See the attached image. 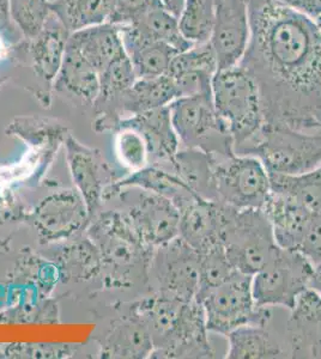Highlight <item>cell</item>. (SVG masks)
<instances>
[{
    "label": "cell",
    "instance_id": "obj_6",
    "mask_svg": "<svg viewBox=\"0 0 321 359\" xmlns=\"http://www.w3.org/2000/svg\"><path fill=\"white\" fill-rule=\"evenodd\" d=\"M168 107L181 147L198 149L216 158L235 154L232 135L216 111L212 95L183 96Z\"/></svg>",
    "mask_w": 321,
    "mask_h": 359
},
{
    "label": "cell",
    "instance_id": "obj_28",
    "mask_svg": "<svg viewBox=\"0 0 321 359\" xmlns=\"http://www.w3.org/2000/svg\"><path fill=\"white\" fill-rule=\"evenodd\" d=\"M103 350L114 358H147L152 355L154 343L147 326L133 313L110 332Z\"/></svg>",
    "mask_w": 321,
    "mask_h": 359
},
{
    "label": "cell",
    "instance_id": "obj_36",
    "mask_svg": "<svg viewBox=\"0 0 321 359\" xmlns=\"http://www.w3.org/2000/svg\"><path fill=\"white\" fill-rule=\"evenodd\" d=\"M10 13L25 39L35 36L52 13L49 0H10Z\"/></svg>",
    "mask_w": 321,
    "mask_h": 359
},
{
    "label": "cell",
    "instance_id": "obj_33",
    "mask_svg": "<svg viewBox=\"0 0 321 359\" xmlns=\"http://www.w3.org/2000/svg\"><path fill=\"white\" fill-rule=\"evenodd\" d=\"M58 262L64 276L74 280L89 279L102 267L100 252L90 238L63 248Z\"/></svg>",
    "mask_w": 321,
    "mask_h": 359
},
{
    "label": "cell",
    "instance_id": "obj_19",
    "mask_svg": "<svg viewBox=\"0 0 321 359\" xmlns=\"http://www.w3.org/2000/svg\"><path fill=\"white\" fill-rule=\"evenodd\" d=\"M66 158L78 192L86 201L90 217L100 208L106 189L102 181V170L94 151L83 147L69 135L65 140Z\"/></svg>",
    "mask_w": 321,
    "mask_h": 359
},
{
    "label": "cell",
    "instance_id": "obj_10",
    "mask_svg": "<svg viewBox=\"0 0 321 359\" xmlns=\"http://www.w3.org/2000/svg\"><path fill=\"white\" fill-rule=\"evenodd\" d=\"M199 253L181 237L154 248L149 269L152 292L193 301L199 292Z\"/></svg>",
    "mask_w": 321,
    "mask_h": 359
},
{
    "label": "cell",
    "instance_id": "obj_11",
    "mask_svg": "<svg viewBox=\"0 0 321 359\" xmlns=\"http://www.w3.org/2000/svg\"><path fill=\"white\" fill-rule=\"evenodd\" d=\"M122 188V212L145 245L156 248L179 236L180 211L171 201L136 186Z\"/></svg>",
    "mask_w": 321,
    "mask_h": 359
},
{
    "label": "cell",
    "instance_id": "obj_34",
    "mask_svg": "<svg viewBox=\"0 0 321 359\" xmlns=\"http://www.w3.org/2000/svg\"><path fill=\"white\" fill-rule=\"evenodd\" d=\"M115 127L119 130L115 151L120 162L133 172L150 165L149 147L142 133L124 120H120Z\"/></svg>",
    "mask_w": 321,
    "mask_h": 359
},
{
    "label": "cell",
    "instance_id": "obj_41",
    "mask_svg": "<svg viewBox=\"0 0 321 359\" xmlns=\"http://www.w3.org/2000/svg\"><path fill=\"white\" fill-rule=\"evenodd\" d=\"M161 3H162L163 8L168 10L169 13H173L174 16L179 17L186 0H161Z\"/></svg>",
    "mask_w": 321,
    "mask_h": 359
},
{
    "label": "cell",
    "instance_id": "obj_39",
    "mask_svg": "<svg viewBox=\"0 0 321 359\" xmlns=\"http://www.w3.org/2000/svg\"><path fill=\"white\" fill-rule=\"evenodd\" d=\"M0 35L10 45H18L20 42V35L23 37L11 18L10 0H0Z\"/></svg>",
    "mask_w": 321,
    "mask_h": 359
},
{
    "label": "cell",
    "instance_id": "obj_46",
    "mask_svg": "<svg viewBox=\"0 0 321 359\" xmlns=\"http://www.w3.org/2000/svg\"><path fill=\"white\" fill-rule=\"evenodd\" d=\"M280 1H283V0H280Z\"/></svg>",
    "mask_w": 321,
    "mask_h": 359
},
{
    "label": "cell",
    "instance_id": "obj_8",
    "mask_svg": "<svg viewBox=\"0 0 321 359\" xmlns=\"http://www.w3.org/2000/svg\"><path fill=\"white\" fill-rule=\"evenodd\" d=\"M313 271V264L301 252L277 247L273 257L252 276L256 304L291 311L297 296L309 287Z\"/></svg>",
    "mask_w": 321,
    "mask_h": 359
},
{
    "label": "cell",
    "instance_id": "obj_32",
    "mask_svg": "<svg viewBox=\"0 0 321 359\" xmlns=\"http://www.w3.org/2000/svg\"><path fill=\"white\" fill-rule=\"evenodd\" d=\"M218 0H186L180 13L179 28L192 45L210 41Z\"/></svg>",
    "mask_w": 321,
    "mask_h": 359
},
{
    "label": "cell",
    "instance_id": "obj_27",
    "mask_svg": "<svg viewBox=\"0 0 321 359\" xmlns=\"http://www.w3.org/2000/svg\"><path fill=\"white\" fill-rule=\"evenodd\" d=\"M179 91L168 74L161 77L137 79L130 89H127L118 103L119 111L133 115L168 107L176 98Z\"/></svg>",
    "mask_w": 321,
    "mask_h": 359
},
{
    "label": "cell",
    "instance_id": "obj_20",
    "mask_svg": "<svg viewBox=\"0 0 321 359\" xmlns=\"http://www.w3.org/2000/svg\"><path fill=\"white\" fill-rule=\"evenodd\" d=\"M122 120L136 127L147 140L150 164L169 163L171 157L179 151L181 145L171 125L169 107L144 111Z\"/></svg>",
    "mask_w": 321,
    "mask_h": 359
},
{
    "label": "cell",
    "instance_id": "obj_14",
    "mask_svg": "<svg viewBox=\"0 0 321 359\" xmlns=\"http://www.w3.org/2000/svg\"><path fill=\"white\" fill-rule=\"evenodd\" d=\"M70 35L65 25L52 13L35 36L18 43L30 57L34 74L45 86H53L64 60Z\"/></svg>",
    "mask_w": 321,
    "mask_h": 359
},
{
    "label": "cell",
    "instance_id": "obj_2",
    "mask_svg": "<svg viewBox=\"0 0 321 359\" xmlns=\"http://www.w3.org/2000/svg\"><path fill=\"white\" fill-rule=\"evenodd\" d=\"M88 235L100 252L102 267L122 285L149 284L154 248L145 245L132 228L126 215L108 211L96 217Z\"/></svg>",
    "mask_w": 321,
    "mask_h": 359
},
{
    "label": "cell",
    "instance_id": "obj_15",
    "mask_svg": "<svg viewBox=\"0 0 321 359\" xmlns=\"http://www.w3.org/2000/svg\"><path fill=\"white\" fill-rule=\"evenodd\" d=\"M218 69L209 42L192 45L171 60L167 74L178 88L180 97L211 95L212 79Z\"/></svg>",
    "mask_w": 321,
    "mask_h": 359
},
{
    "label": "cell",
    "instance_id": "obj_9",
    "mask_svg": "<svg viewBox=\"0 0 321 359\" xmlns=\"http://www.w3.org/2000/svg\"><path fill=\"white\" fill-rule=\"evenodd\" d=\"M218 201L235 208H263L271 193L270 172L256 156L216 158Z\"/></svg>",
    "mask_w": 321,
    "mask_h": 359
},
{
    "label": "cell",
    "instance_id": "obj_21",
    "mask_svg": "<svg viewBox=\"0 0 321 359\" xmlns=\"http://www.w3.org/2000/svg\"><path fill=\"white\" fill-rule=\"evenodd\" d=\"M69 42L98 69V74L115 59L126 54L119 25L110 22L71 33Z\"/></svg>",
    "mask_w": 321,
    "mask_h": 359
},
{
    "label": "cell",
    "instance_id": "obj_40",
    "mask_svg": "<svg viewBox=\"0 0 321 359\" xmlns=\"http://www.w3.org/2000/svg\"><path fill=\"white\" fill-rule=\"evenodd\" d=\"M284 4L317 21L321 17V0H285Z\"/></svg>",
    "mask_w": 321,
    "mask_h": 359
},
{
    "label": "cell",
    "instance_id": "obj_37",
    "mask_svg": "<svg viewBox=\"0 0 321 359\" xmlns=\"http://www.w3.org/2000/svg\"><path fill=\"white\" fill-rule=\"evenodd\" d=\"M163 6L161 0H113L110 23L127 25L154 8Z\"/></svg>",
    "mask_w": 321,
    "mask_h": 359
},
{
    "label": "cell",
    "instance_id": "obj_25",
    "mask_svg": "<svg viewBox=\"0 0 321 359\" xmlns=\"http://www.w3.org/2000/svg\"><path fill=\"white\" fill-rule=\"evenodd\" d=\"M227 359L291 358L288 347L268 330V325L239 327L225 337Z\"/></svg>",
    "mask_w": 321,
    "mask_h": 359
},
{
    "label": "cell",
    "instance_id": "obj_42",
    "mask_svg": "<svg viewBox=\"0 0 321 359\" xmlns=\"http://www.w3.org/2000/svg\"><path fill=\"white\" fill-rule=\"evenodd\" d=\"M309 287L321 294V264L314 265L313 276L309 283Z\"/></svg>",
    "mask_w": 321,
    "mask_h": 359
},
{
    "label": "cell",
    "instance_id": "obj_17",
    "mask_svg": "<svg viewBox=\"0 0 321 359\" xmlns=\"http://www.w3.org/2000/svg\"><path fill=\"white\" fill-rule=\"evenodd\" d=\"M277 245L299 250L313 213L285 193L271 191L263 208Z\"/></svg>",
    "mask_w": 321,
    "mask_h": 359
},
{
    "label": "cell",
    "instance_id": "obj_4",
    "mask_svg": "<svg viewBox=\"0 0 321 359\" xmlns=\"http://www.w3.org/2000/svg\"><path fill=\"white\" fill-rule=\"evenodd\" d=\"M221 245L234 269L256 274L273 257L277 245L263 208H235L220 201Z\"/></svg>",
    "mask_w": 321,
    "mask_h": 359
},
{
    "label": "cell",
    "instance_id": "obj_13",
    "mask_svg": "<svg viewBox=\"0 0 321 359\" xmlns=\"http://www.w3.org/2000/svg\"><path fill=\"white\" fill-rule=\"evenodd\" d=\"M89 217L86 201L78 191H63L47 196L37 205L33 222L42 238L58 241L77 233Z\"/></svg>",
    "mask_w": 321,
    "mask_h": 359
},
{
    "label": "cell",
    "instance_id": "obj_30",
    "mask_svg": "<svg viewBox=\"0 0 321 359\" xmlns=\"http://www.w3.org/2000/svg\"><path fill=\"white\" fill-rule=\"evenodd\" d=\"M127 25H131L140 36L149 41L162 42L178 52H183L192 46L180 32L179 18L163 6L151 10Z\"/></svg>",
    "mask_w": 321,
    "mask_h": 359
},
{
    "label": "cell",
    "instance_id": "obj_22",
    "mask_svg": "<svg viewBox=\"0 0 321 359\" xmlns=\"http://www.w3.org/2000/svg\"><path fill=\"white\" fill-rule=\"evenodd\" d=\"M199 199L218 201L216 189V157L198 149L180 147L166 163Z\"/></svg>",
    "mask_w": 321,
    "mask_h": 359
},
{
    "label": "cell",
    "instance_id": "obj_35",
    "mask_svg": "<svg viewBox=\"0 0 321 359\" xmlns=\"http://www.w3.org/2000/svg\"><path fill=\"white\" fill-rule=\"evenodd\" d=\"M199 292L197 301H202L210 291L227 282L237 272L228 259L223 245H218L200 253Z\"/></svg>",
    "mask_w": 321,
    "mask_h": 359
},
{
    "label": "cell",
    "instance_id": "obj_12",
    "mask_svg": "<svg viewBox=\"0 0 321 359\" xmlns=\"http://www.w3.org/2000/svg\"><path fill=\"white\" fill-rule=\"evenodd\" d=\"M251 37V20L246 0H218L210 46L218 69L240 65ZM217 69V71H218Z\"/></svg>",
    "mask_w": 321,
    "mask_h": 359
},
{
    "label": "cell",
    "instance_id": "obj_23",
    "mask_svg": "<svg viewBox=\"0 0 321 359\" xmlns=\"http://www.w3.org/2000/svg\"><path fill=\"white\" fill-rule=\"evenodd\" d=\"M119 28L137 79L167 74L171 60L180 52L162 42L149 41L140 36L131 25H119Z\"/></svg>",
    "mask_w": 321,
    "mask_h": 359
},
{
    "label": "cell",
    "instance_id": "obj_24",
    "mask_svg": "<svg viewBox=\"0 0 321 359\" xmlns=\"http://www.w3.org/2000/svg\"><path fill=\"white\" fill-rule=\"evenodd\" d=\"M53 86L59 93L94 104L100 94V74L74 45L67 42L64 60Z\"/></svg>",
    "mask_w": 321,
    "mask_h": 359
},
{
    "label": "cell",
    "instance_id": "obj_26",
    "mask_svg": "<svg viewBox=\"0 0 321 359\" xmlns=\"http://www.w3.org/2000/svg\"><path fill=\"white\" fill-rule=\"evenodd\" d=\"M136 186L150 192L156 193L163 198H167L176 208H181L191 204L192 201L199 199L192 193L191 189L183 184V180L176 175L167 164H150L138 172H134L115 188Z\"/></svg>",
    "mask_w": 321,
    "mask_h": 359
},
{
    "label": "cell",
    "instance_id": "obj_38",
    "mask_svg": "<svg viewBox=\"0 0 321 359\" xmlns=\"http://www.w3.org/2000/svg\"><path fill=\"white\" fill-rule=\"evenodd\" d=\"M299 252L313 265L321 264V211L312 217Z\"/></svg>",
    "mask_w": 321,
    "mask_h": 359
},
{
    "label": "cell",
    "instance_id": "obj_43",
    "mask_svg": "<svg viewBox=\"0 0 321 359\" xmlns=\"http://www.w3.org/2000/svg\"><path fill=\"white\" fill-rule=\"evenodd\" d=\"M317 27H319V29H320V32H321V17L320 18H319V20H317Z\"/></svg>",
    "mask_w": 321,
    "mask_h": 359
},
{
    "label": "cell",
    "instance_id": "obj_16",
    "mask_svg": "<svg viewBox=\"0 0 321 359\" xmlns=\"http://www.w3.org/2000/svg\"><path fill=\"white\" fill-rule=\"evenodd\" d=\"M151 357L156 358H216L215 350L209 339L203 306L193 299L186 303L183 320L171 344Z\"/></svg>",
    "mask_w": 321,
    "mask_h": 359
},
{
    "label": "cell",
    "instance_id": "obj_5",
    "mask_svg": "<svg viewBox=\"0 0 321 359\" xmlns=\"http://www.w3.org/2000/svg\"><path fill=\"white\" fill-rule=\"evenodd\" d=\"M235 154L256 156L270 174L299 175L320 165L321 133L265 123L261 131Z\"/></svg>",
    "mask_w": 321,
    "mask_h": 359
},
{
    "label": "cell",
    "instance_id": "obj_18",
    "mask_svg": "<svg viewBox=\"0 0 321 359\" xmlns=\"http://www.w3.org/2000/svg\"><path fill=\"white\" fill-rule=\"evenodd\" d=\"M220 201L197 199L180 210L179 237L204 253L221 245Z\"/></svg>",
    "mask_w": 321,
    "mask_h": 359
},
{
    "label": "cell",
    "instance_id": "obj_7",
    "mask_svg": "<svg viewBox=\"0 0 321 359\" xmlns=\"http://www.w3.org/2000/svg\"><path fill=\"white\" fill-rule=\"evenodd\" d=\"M209 333L227 337L247 325H270L273 311L258 306L253 297L252 276L236 272L227 282L210 291L200 301Z\"/></svg>",
    "mask_w": 321,
    "mask_h": 359
},
{
    "label": "cell",
    "instance_id": "obj_44",
    "mask_svg": "<svg viewBox=\"0 0 321 359\" xmlns=\"http://www.w3.org/2000/svg\"><path fill=\"white\" fill-rule=\"evenodd\" d=\"M319 132L321 133V123H320V127H319Z\"/></svg>",
    "mask_w": 321,
    "mask_h": 359
},
{
    "label": "cell",
    "instance_id": "obj_1",
    "mask_svg": "<svg viewBox=\"0 0 321 359\" xmlns=\"http://www.w3.org/2000/svg\"><path fill=\"white\" fill-rule=\"evenodd\" d=\"M251 37L240 66L261 90L265 123L317 132L321 123V32L280 0H246Z\"/></svg>",
    "mask_w": 321,
    "mask_h": 359
},
{
    "label": "cell",
    "instance_id": "obj_29",
    "mask_svg": "<svg viewBox=\"0 0 321 359\" xmlns=\"http://www.w3.org/2000/svg\"><path fill=\"white\" fill-rule=\"evenodd\" d=\"M52 13L70 33L110 22L113 0H52Z\"/></svg>",
    "mask_w": 321,
    "mask_h": 359
},
{
    "label": "cell",
    "instance_id": "obj_45",
    "mask_svg": "<svg viewBox=\"0 0 321 359\" xmlns=\"http://www.w3.org/2000/svg\"><path fill=\"white\" fill-rule=\"evenodd\" d=\"M282 3H285V0H283V1H282Z\"/></svg>",
    "mask_w": 321,
    "mask_h": 359
},
{
    "label": "cell",
    "instance_id": "obj_3",
    "mask_svg": "<svg viewBox=\"0 0 321 359\" xmlns=\"http://www.w3.org/2000/svg\"><path fill=\"white\" fill-rule=\"evenodd\" d=\"M211 95L216 111L232 135L236 152L265 125L258 83L242 66L218 69L212 79Z\"/></svg>",
    "mask_w": 321,
    "mask_h": 359
},
{
    "label": "cell",
    "instance_id": "obj_31",
    "mask_svg": "<svg viewBox=\"0 0 321 359\" xmlns=\"http://www.w3.org/2000/svg\"><path fill=\"white\" fill-rule=\"evenodd\" d=\"M270 180L271 191L293 196L313 215L321 211V164L299 175L270 174Z\"/></svg>",
    "mask_w": 321,
    "mask_h": 359
}]
</instances>
